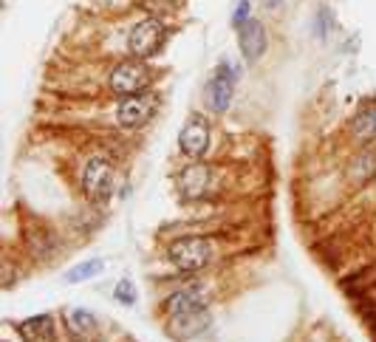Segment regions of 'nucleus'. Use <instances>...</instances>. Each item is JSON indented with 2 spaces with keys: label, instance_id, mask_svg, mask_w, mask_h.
Masks as SVG:
<instances>
[{
  "label": "nucleus",
  "instance_id": "nucleus-4",
  "mask_svg": "<svg viewBox=\"0 0 376 342\" xmlns=\"http://www.w3.org/2000/svg\"><path fill=\"white\" fill-rule=\"evenodd\" d=\"M164 23L161 20H142L139 26H133L130 37H128V49L136 60H148L158 51V45L164 42Z\"/></svg>",
  "mask_w": 376,
  "mask_h": 342
},
{
  "label": "nucleus",
  "instance_id": "nucleus-2",
  "mask_svg": "<svg viewBox=\"0 0 376 342\" xmlns=\"http://www.w3.org/2000/svg\"><path fill=\"white\" fill-rule=\"evenodd\" d=\"M150 80H153V74H150V68H148L142 60L119 62V65H116L113 71L108 74L110 90H116V94H122V97L142 94V90L150 85Z\"/></svg>",
  "mask_w": 376,
  "mask_h": 342
},
{
  "label": "nucleus",
  "instance_id": "nucleus-20",
  "mask_svg": "<svg viewBox=\"0 0 376 342\" xmlns=\"http://www.w3.org/2000/svg\"><path fill=\"white\" fill-rule=\"evenodd\" d=\"M263 3H266L269 9H274V6H280V3H283V0H263Z\"/></svg>",
  "mask_w": 376,
  "mask_h": 342
},
{
  "label": "nucleus",
  "instance_id": "nucleus-3",
  "mask_svg": "<svg viewBox=\"0 0 376 342\" xmlns=\"http://www.w3.org/2000/svg\"><path fill=\"white\" fill-rule=\"evenodd\" d=\"M82 190L91 201H108L113 190V167L108 158L93 156L82 170Z\"/></svg>",
  "mask_w": 376,
  "mask_h": 342
},
{
  "label": "nucleus",
  "instance_id": "nucleus-12",
  "mask_svg": "<svg viewBox=\"0 0 376 342\" xmlns=\"http://www.w3.org/2000/svg\"><path fill=\"white\" fill-rule=\"evenodd\" d=\"M65 323H68V331H71L77 339L82 342H91L99 337V328H97V317L85 308H68L65 311Z\"/></svg>",
  "mask_w": 376,
  "mask_h": 342
},
{
  "label": "nucleus",
  "instance_id": "nucleus-19",
  "mask_svg": "<svg viewBox=\"0 0 376 342\" xmlns=\"http://www.w3.org/2000/svg\"><path fill=\"white\" fill-rule=\"evenodd\" d=\"M328 23H331V12H328V9H320V20H314V29H317V34L325 40L328 34Z\"/></svg>",
  "mask_w": 376,
  "mask_h": 342
},
{
  "label": "nucleus",
  "instance_id": "nucleus-15",
  "mask_svg": "<svg viewBox=\"0 0 376 342\" xmlns=\"http://www.w3.org/2000/svg\"><path fill=\"white\" fill-rule=\"evenodd\" d=\"M351 130H354V136H357L360 142L376 139V102L365 105V108L357 113L354 122H351Z\"/></svg>",
  "mask_w": 376,
  "mask_h": 342
},
{
  "label": "nucleus",
  "instance_id": "nucleus-13",
  "mask_svg": "<svg viewBox=\"0 0 376 342\" xmlns=\"http://www.w3.org/2000/svg\"><path fill=\"white\" fill-rule=\"evenodd\" d=\"M164 314H181V311H193V308H204V294H201V289L198 286H193V289H184V291H176L173 297H167L164 300Z\"/></svg>",
  "mask_w": 376,
  "mask_h": 342
},
{
  "label": "nucleus",
  "instance_id": "nucleus-18",
  "mask_svg": "<svg viewBox=\"0 0 376 342\" xmlns=\"http://www.w3.org/2000/svg\"><path fill=\"white\" fill-rule=\"evenodd\" d=\"M249 12H252V9H249V0H241L238 9H235V14H232V23H235V26L241 29L244 23H249V20H252V17H249Z\"/></svg>",
  "mask_w": 376,
  "mask_h": 342
},
{
  "label": "nucleus",
  "instance_id": "nucleus-8",
  "mask_svg": "<svg viewBox=\"0 0 376 342\" xmlns=\"http://www.w3.org/2000/svg\"><path fill=\"white\" fill-rule=\"evenodd\" d=\"M207 145H209V125L204 117H190L187 125L181 127V136H178V147L184 156L190 158H201L207 153Z\"/></svg>",
  "mask_w": 376,
  "mask_h": 342
},
{
  "label": "nucleus",
  "instance_id": "nucleus-14",
  "mask_svg": "<svg viewBox=\"0 0 376 342\" xmlns=\"http://www.w3.org/2000/svg\"><path fill=\"white\" fill-rule=\"evenodd\" d=\"M348 175L357 181H371L376 175V145L371 147H362L357 156H354V162L348 164Z\"/></svg>",
  "mask_w": 376,
  "mask_h": 342
},
{
  "label": "nucleus",
  "instance_id": "nucleus-7",
  "mask_svg": "<svg viewBox=\"0 0 376 342\" xmlns=\"http://www.w3.org/2000/svg\"><path fill=\"white\" fill-rule=\"evenodd\" d=\"M232 88H235V68L229 62H221L213 80L207 82V102L215 113H224L232 102Z\"/></svg>",
  "mask_w": 376,
  "mask_h": 342
},
{
  "label": "nucleus",
  "instance_id": "nucleus-5",
  "mask_svg": "<svg viewBox=\"0 0 376 342\" xmlns=\"http://www.w3.org/2000/svg\"><path fill=\"white\" fill-rule=\"evenodd\" d=\"M158 108V97L156 94H130L119 102V110H116V119H119L122 127H142L153 119V113Z\"/></svg>",
  "mask_w": 376,
  "mask_h": 342
},
{
  "label": "nucleus",
  "instance_id": "nucleus-11",
  "mask_svg": "<svg viewBox=\"0 0 376 342\" xmlns=\"http://www.w3.org/2000/svg\"><path fill=\"white\" fill-rule=\"evenodd\" d=\"M17 334L23 337V342H54L57 339V326L51 314H37L29 317L17 326Z\"/></svg>",
  "mask_w": 376,
  "mask_h": 342
},
{
  "label": "nucleus",
  "instance_id": "nucleus-9",
  "mask_svg": "<svg viewBox=\"0 0 376 342\" xmlns=\"http://www.w3.org/2000/svg\"><path fill=\"white\" fill-rule=\"evenodd\" d=\"M238 45H241L244 60H249V62L261 60L263 51H266V29H263V23H257V20L244 23L241 34H238Z\"/></svg>",
  "mask_w": 376,
  "mask_h": 342
},
{
  "label": "nucleus",
  "instance_id": "nucleus-16",
  "mask_svg": "<svg viewBox=\"0 0 376 342\" xmlns=\"http://www.w3.org/2000/svg\"><path fill=\"white\" fill-rule=\"evenodd\" d=\"M102 269H105V263H102V260H85V263H80V266H74V269H68L65 280H68V283H82V280L97 278Z\"/></svg>",
  "mask_w": 376,
  "mask_h": 342
},
{
  "label": "nucleus",
  "instance_id": "nucleus-10",
  "mask_svg": "<svg viewBox=\"0 0 376 342\" xmlns=\"http://www.w3.org/2000/svg\"><path fill=\"white\" fill-rule=\"evenodd\" d=\"M209 178H213V170L207 164H190L181 175H178V193L193 201V198H201L207 190H209Z\"/></svg>",
  "mask_w": 376,
  "mask_h": 342
},
{
  "label": "nucleus",
  "instance_id": "nucleus-17",
  "mask_svg": "<svg viewBox=\"0 0 376 342\" xmlns=\"http://www.w3.org/2000/svg\"><path fill=\"white\" fill-rule=\"evenodd\" d=\"M113 297L119 300L122 306H133L136 303V286L130 280H119V283H116V289H113Z\"/></svg>",
  "mask_w": 376,
  "mask_h": 342
},
{
  "label": "nucleus",
  "instance_id": "nucleus-6",
  "mask_svg": "<svg viewBox=\"0 0 376 342\" xmlns=\"http://www.w3.org/2000/svg\"><path fill=\"white\" fill-rule=\"evenodd\" d=\"M209 323H213V317H209L207 306L193 308V311H181V314H170L167 317V337L176 342L196 339L209 328Z\"/></svg>",
  "mask_w": 376,
  "mask_h": 342
},
{
  "label": "nucleus",
  "instance_id": "nucleus-1",
  "mask_svg": "<svg viewBox=\"0 0 376 342\" xmlns=\"http://www.w3.org/2000/svg\"><path fill=\"white\" fill-rule=\"evenodd\" d=\"M167 255H170L176 269L198 271L213 260V243H209L207 238H198V235H187V238H178V241L170 243Z\"/></svg>",
  "mask_w": 376,
  "mask_h": 342
}]
</instances>
